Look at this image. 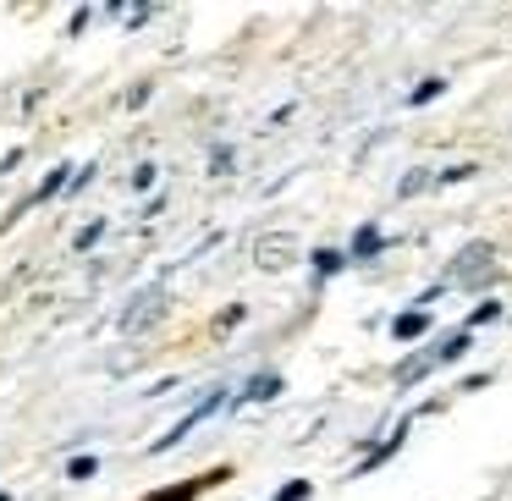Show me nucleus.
<instances>
[{"mask_svg":"<svg viewBox=\"0 0 512 501\" xmlns=\"http://www.w3.org/2000/svg\"><path fill=\"white\" fill-rule=\"evenodd\" d=\"M221 402H226V391H221V386H215V391H210V397H204V402H199V408H193V413H188V419H177V430H166V435H160V441H155V446H149V452H171V446H177V441H182V435H193V430H199V424H204V419H210V413H215V408H221Z\"/></svg>","mask_w":512,"mask_h":501,"instance_id":"f257e3e1","label":"nucleus"},{"mask_svg":"<svg viewBox=\"0 0 512 501\" xmlns=\"http://www.w3.org/2000/svg\"><path fill=\"white\" fill-rule=\"evenodd\" d=\"M496 259H490V243H474L463 248V265H452V281H474V276H490Z\"/></svg>","mask_w":512,"mask_h":501,"instance_id":"f03ea898","label":"nucleus"},{"mask_svg":"<svg viewBox=\"0 0 512 501\" xmlns=\"http://www.w3.org/2000/svg\"><path fill=\"white\" fill-rule=\"evenodd\" d=\"M270 397H281V375H254L243 391L232 397V408H254V402H270Z\"/></svg>","mask_w":512,"mask_h":501,"instance_id":"7ed1b4c3","label":"nucleus"},{"mask_svg":"<svg viewBox=\"0 0 512 501\" xmlns=\"http://www.w3.org/2000/svg\"><path fill=\"white\" fill-rule=\"evenodd\" d=\"M424 331H430V309H402L397 320H391V336H397V342H419Z\"/></svg>","mask_w":512,"mask_h":501,"instance_id":"20e7f679","label":"nucleus"},{"mask_svg":"<svg viewBox=\"0 0 512 501\" xmlns=\"http://www.w3.org/2000/svg\"><path fill=\"white\" fill-rule=\"evenodd\" d=\"M226 474H232V468H215V474H204V479H188V485H171V490H160V496H149V501H193V496H199V490L221 485Z\"/></svg>","mask_w":512,"mask_h":501,"instance_id":"39448f33","label":"nucleus"},{"mask_svg":"<svg viewBox=\"0 0 512 501\" xmlns=\"http://www.w3.org/2000/svg\"><path fill=\"white\" fill-rule=\"evenodd\" d=\"M380 248H386V232H380L375 221H364V226L353 232V248H347V254H353V259H375Z\"/></svg>","mask_w":512,"mask_h":501,"instance_id":"423d86ee","label":"nucleus"},{"mask_svg":"<svg viewBox=\"0 0 512 501\" xmlns=\"http://www.w3.org/2000/svg\"><path fill=\"white\" fill-rule=\"evenodd\" d=\"M67 182H78V177H72V171H67V166H61V171H50V177H45V182H39V188H34V199H28V204H23V210H34V204H45V199H56V193H61V188H67Z\"/></svg>","mask_w":512,"mask_h":501,"instance_id":"0eeeda50","label":"nucleus"},{"mask_svg":"<svg viewBox=\"0 0 512 501\" xmlns=\"http://www.w3.org/2000/svg\"><path fill=\"white\" fill-rule=\"evenodd\" d=\"M463 353H474V331H457L452 342H441V347H435V358H441V364H457Z\"/></svg>","mask_w":512,"mask_h":501,"instance_id":"6e6552de","label":"nucleus"},{"mask_svg":"<svg viewBox=\"0 0 512 501\" xmlns=\"http://www.w3.org/2000/svg\"><path fill=\"white\" fill-rule=\"evenodd\" d=\"M441 94H446V78H424L419 89L408 94V105H430V100H441Z\"/></svg>","mask_w":512,"mask_h":501,"instance_id":"1a4fd4ad","label":"nucleus"},{"mask_svg":"<svg viewBox=\"0 0 512 501\" xmlns=\"http://www.w3.org/2000/svg\"><path fill=\"white\" fill-rule=\"evenodd\" d=\"M490 320H501V298H490V303H479L474 314H468V325L463 331H474V325H490Z\"/></svg>","mask_w":512,"mask_h":501,"instance_id":"9d476101","label":"nucleus"},{"mask_svg":"<svg viewBox=\"0 0 512 501\" xmlns=\"http://www.w3.org/2000/svg\"><path fill=\"white\" fill-rule=\"evenodd\" d=\"M100 237H105V221H89V226H83L78 237H72V248H78V254H89V248L100 243Z\"/></svg>","mask_w":512,"mask_h":501,"instance_id":"9b49d317","label":"nucleus"},{"mask_svg":"<svg viewBox=\"0 0 512 501\" xmlns=\"http://www.w3.org/2000/svg\"><path fill=\"white\" fill-rule=\"evenodd\" d=\"M342 265H347V259L336 254V248H320V254H314V270H320V276H336Z\"/></svg>","mask_w":512,"mask_h":501,"instance_id":"f8f14e48","label":"nucleus"},{"mask_svg":"<svg viewBox=\"0 0 512 501\" xmlns=\"http://www.w3.org/2000/svg\"><path fill=\"white\" fill-rule=\"evenodd\" d=\"M94 474H100L94 457H72V463H67V479H78V485H83V479H94Z\"/></svg>","mask_w":512,"mask_h":501,"instance_id":"ddd939ff","label":"nucleus"},{"mask_svg":"<svg viewBox=\"0 0 512 501\" xmlns=\"http://www.w3.org/2000/svg\"><path fill=\"white\" fill-rule=\"evenodd\" d=\"M303 496H309V485H303V479H298V485H287V490H276V496H270V501H303Z\"/></svg>","mask_w":512,"mask_h":501,"instance_id":"4468645a","label":"nucleus"},{"mask_svg":"<svg viewBox=\"0 0 512 501\" xmlns=\"http://www.w3.org/2000/svg\"><path fill=\"white\" fill-rule=\"evenodd\" d=\"M0 501H12V496H0Z\"/></svg>","mask_w":512,"mask_h":501,"instance_id":"2eb2a0df","label":"nucleus"}]
</instances>
